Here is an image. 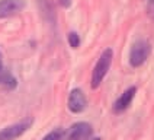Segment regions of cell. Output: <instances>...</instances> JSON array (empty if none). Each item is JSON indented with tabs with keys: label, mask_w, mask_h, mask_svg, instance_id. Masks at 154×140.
<instances>
[{
	"label": "cell",
	"mask_w": 154,
	"mask_h": 140,
	"mask_svg": "<svg viewBox=\"0 0 154 140\" xmlns=\"http://www.w3.org/2000/svg\"><path fill=\"white\" fill-rule=\"evenodd\" d=\"M90 140H102L100 137H93V139H90Z\"/></svg>",
	"instance_id": "cell-13"
},
{
	"label": "cell",
	"mask_w": 154,
	"mask_h": 140,
	"mask_svg": "<svg viewBox=\"0 0 154 140\" xmlns=\"http://www.w3.org/2000/svg\"><path fill=\"white\" fill-rule=\"evenodd\" d=\"M25 6V0H0V19L16 15L22 12Z\"/></svg>",
	"instance_id": "cell-6"
},
{
	"label": "cell",
	"mask_w": 154,
	"mask_h": 140,
	"mask_svg": "<svg viewBox=\"0 0 154 140\" xmlns=\"http://www.w3.org/2000/svg\"><path fill=\"white\" fill-rule=\"evenodd\" d=\"M34 124V118L28 117L23 118L22 121L15 122L12 126H8L5 129L0 130V140H15L17 137H20L22 134H25L26 131L31 129V126Z\"/></svg>",
	"instance_id": "cell-3"
},
{
	"label": "cell",
	"mask_w": 154,
	"mask_h": 140,
	"mask_svg": "<svg viewBox=\"0 0 154 140\" xmlns=\"http://www.w3.org/2000/svg\"><path fill=\"white\" fill-rule=\"evenodd\" d=\"M146 10H147V15L150 16V19L154 21V0H148V2H147Z\"/></svg>",
	"instance_id": "cell-11"
},
{
	"label": "cell",
	"mask_w": 154,
	"mask_h": 140,
	"mask_svg": "<svg viewBox=\"0 0 154 140\" xmlns=\"http://www.w3.org/2000/svg\"><path fill=\"white\" fill-rule=\"evenodd\" d=\"M92 134H93V129L89 122L79 121L73 124L69 129V131L64 134L66 136L64 140H90Z\"/></svg>",
	"instance_id": "cell-4"
},
{
	"label": "cell",
	"mask_w": 154,
	"mask_h": 140,
	"mask_svg": "<svg viewBox=\"0 0 154 140\" xmlns=\"http://www.w3.org/2000/svg\"><path fill=\"white\" fill-rule=\"evenodd\" d=\"M0 85L3 88H6V89H9V91H12V89H15L17 85L16 82V78L9 72V70H6L2 64H0Z\"/></svg>",
	"instance_id": "cell-8"
},
{
	"label": "cell",
	"mask_w": 154,
	"mask_h": 140,
	"mask_svg": "<svg viewBox=\"0 0 154 140\" xmlns=\"http://www.w3.org/2000/svg\"><path fill=\"white\" fill-rule=\"evenodd\" d=\"M135 94H137V88L135 86L128 88V89H127V91H125V92L115 101V104H113V111L118 113V114L124 113L129 105H131V102H132V99H134Z\"/></svg>",
	"instance_id": "cell-7"
},
{
	"label": "cell",
	"mask_w": 154,
	"mask_h": 140,
	"mask_svg": "<svg viewBox=\"0 0 154 140\" xmlns=\"http://www.w3.org/2000/svg\"><path fill=\"white\" fill-rule=\"evenodd\" d=\"M112 59H113L112 48H106V50L100 54L97 63L94 64L93 73H92V82H90V85H92L93 89H97V88L100 86V83L103 82L105 76L108 75V72H109L111 64H112Z\"/></svg>",
	"instance_id": "cell-1"
},
{
	"label": "cell",
	"mask_w": 154,
	"mask_h": 140,
	"mask_svg": "<svg viewBox=\"0 0 154 140\" xmlns=\"http://www.w3.org/2000/svg\"><path fill=\"white\" fill-rule=\"evenodd\" d=\"M151 54V45L146 40H140L129 50V64L132 67H140L147 61Z\"/></svg>",
	"instance_id": "cell-2"
},
{
	"label": "cell",
	"mask_w": 154,
	"mask_h": 140,
	"mask_svg": "<svg viewBox=\"0 0 154 140\" xmlns=\"http://www.w3.org/2000/svg\"><path fill=\"white\" fill-rule=\"evenodd\" d=\"M60 5L64 6V8H69L70 5H71V0H60Z\"/></svg>",
	"instance_id": "cell-12"
},
{
	"label": "cell",
	"mask_w": 154,
	"mask_h": 140,
	"mask_svg": "<svg viewBox=\"0 0 154 140\" xmlns=\"http://www.w3.org/2000/svg\"><path fill=\"white\" fill-rule=\"evenodd\" d=\"M0 64H2V54H0Z\"/></svg>",
	"instance_id": "cell-14"
},
{
	"label": "cell",
	"mask_w": 154,
	"mask_h": 140,
	"mask_svg": "<svg viewBox=\"0 0 154 140\" xmlns=\"http://www.w3.org/2000/svg\"><path fill=\"white\" fill-rule=\"evenodd\" d=\"M67 107H69V110L73 114H80L86 110V107H87V98H86L85 92L80 88H74L70 92Z\"/></svg>",
	"instance_id": "cell-5"
},
{
	"label": "cell",
	"mask_w": 154,
	"mask_h": 140,
	"mask_svg": "<svg viewBox=\"0 0 154 140\" xmlns=\"http://www.w3.org/2000/svg\"><path fill=\"white\" fill-rule=\"evenodd\" d=\"M67 40H69V44L71 48H77V47L80 45V37H79V34L74 32V31H71V32L67 35Z\"/></svg>",
	"instance_id": "cell-10"
},
{
	"label": "cell",
	"mask_w": 154,
	"mask_h": 140,
	"mask_svg": "<svg viewBox=\"0 0 154 140\" xmlns=\"http://www.w3.org/2000/svg\"><path fill=\"white\" fill-rule=\"evenodd\" d=\"M64 134H66V131L63 129H55V130L50 131L47 136H44L42 140H63L64 139Z\"/></svg>",
	"instance_id": "cell-9"
}]
</instances>
